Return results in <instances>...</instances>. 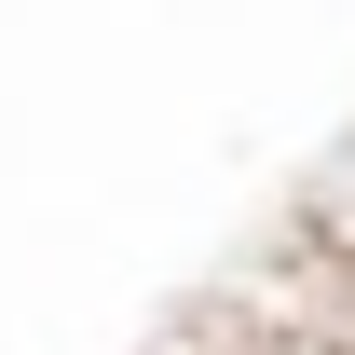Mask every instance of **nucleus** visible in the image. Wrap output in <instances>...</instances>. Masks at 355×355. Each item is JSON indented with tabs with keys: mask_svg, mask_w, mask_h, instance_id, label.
Returning <instances> with one entry per match:
<instances>
[{
	"mask_svg": "<svg viewBox=\"0 0 355 355\" xmlns=\"http://www.w3.org/2000/svg\"><path fill=\"white\" fill-rule=\"evenodd\" d=\"M287 246H301V260H328V273H355V150L301 191V232H287Z\"/></svg>",
	"mask_w": 355,
	"mask_h": 355,
	"instance_id": "f257e3e1",
	"label": "nucleus"
}]
</instances>
